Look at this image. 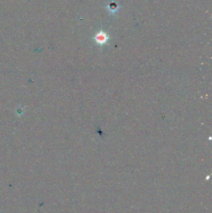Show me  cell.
Masks as SVG:
<instances>
[{"label":"cell","instance_id":"obj_1","mask_svg":"<svg viewBox=\"0 0 212 213\" xmlns=\"http://www.w3.org/2000/svg\"><path fill=\"white\" fill-rule=\"evenodd\" d=\"M109 39L108 36L104 33L103 31H100L96 34L95 37V40L96 43L100 45H103L107 43Z\"/></svg>","mask_w":212,"mask_h":213}]
</instances>
